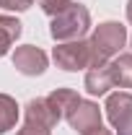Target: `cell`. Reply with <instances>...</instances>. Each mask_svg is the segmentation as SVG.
Wrapping results in <instances>:
<instances>
[{
	"instance_id": "6da1fadb",
	"label": "cell",
	"mask_w": 132,
	"mask_h": 135,
	"mask_svg": "<svg viewBox=\"0 0 132 135\" xmlns=\"http://www.w3.org/2000/svg\"><path fill=\"white\" fill-rule=\"evenodd\" d=\"M122 42H124V29L119 23H104L99 31H96V39H93L91 47H93V52H96V57H99V62H101L106 55H111V52L119 50Z\"/></svg>"
},
{
	"instance_id": "7a4b0ae2",
	"label": "cell",
	"mask_w": 132,
	"mask_h": 135,
	"mask_svg": "<svg viewBox=\"0 0 132 135\" xmlns=\"http://www.w3.org/2000/svg\"><path fill=\"white\" fill-rule=\"evenodd\" d=\"M88 50H91V44H65V47L54 50V60L60 65H65V70H78V65L88 60Z\"/></svg>"
},
{
	"instance_id": "3957f363",
	"label": "cell",
	"mask_w": 132,
	"mask_h": 135,
	"mask_svg": "<svg viewBox=\"0 0 132 135\" xmlns=\"http://www.w3.org/2000/svg\"><path fill=\"white\" fill-rule=\"evenodd\" d=\"M16 62L23 73H42L44 70V55L39 50H26L16 57Z\"/></svg>"
},
{
	"instance_id": "277c9868",
	"label": "cell",
	"mask_w": 132,
	"mask_h": 135,
	"mask_svg": "<svg viewBox=\"0 0 132 135\" xmlns=\"http://www.w3.org/2000/svg\"><path fill=\"white\" fill-rule=\"evenodd\" d=\"M21 34V23L11 18H0V55L8 50V44Z\"/></svg>"
},
{
	"instance_id": "5b68a950",
	"label": "cell",
	"mask_w": 132,
	"mask_h": 135,
	"mask_svg": "<svg viewBox=\"0 0 132 135\" xmlns=\"http://www.w3.org/2000/svg\"><path fill=\"white\" fill-rule=\"evenodd\" d=\"M16 109L18 107L8 99V96H0V133H5V130L16 122V114H18Z\"/></svg>"
},
{
	"instance_id": "8992f818",
	"label": "cell",
	"mask_w": 132,
	"mask_h": 135,
	"mask_svg": "<svg viewBox=\"0 0 132 135\" xmlns=\"http://www.w3.org/2000/svg\"><path fill=\"white\" fill-rule=\"evenodd\" d=\"M109 83H111L109 75H101V78H99V73H91V75H88V91H91V94H104V91L109 88Z\"/></svg>"
},
{
	"instance_id": "52a82bcc",
	"label": "cell",
	"mask_w": 132,
	"mask_h": 135,
	"mask_svg": "<svg viewBox=\"0 0 132 135\" xmlns=\"http://www.w3.org/2000/svg\"><path fill=\"white\" fill-rule=\"evenodd\" d=\"M0 5H5V8H18V11H23V8H29V5H31V0H0Z\"/></svg>"
},
{
	"instance_id": "ba28073f",
	"label": "cell",
	"mask_w": 132,
	"mask_h": 135,
	"mask_svg": "<svg viewBox=\"0 0 132 135\" xmlns=\"http://www.w3.org/2000/svg\"><path fill=\"white\" fill-rule=\"evenodd\" d=\"M101 135H109V133H101Z\"/></svg>"
}]
</instances>
